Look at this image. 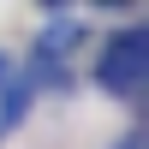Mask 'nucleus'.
<instances>
[{
    "label": "nucleus",
    "mask_w": 149,
    "mask_h": 149,
    "mask_svg": "<svg viewBox=\"0 0 149 149\" xmlns=\"http://www.w3.org/2000/svg\"><path fill=\"white\" fill-rule=\"evenodd\" d=\"M149 72V36L137 30V24H125L119 36H107L102 42V60H95V84H102L107 95H137Z\"/></svg>",
    "instance_id": "1"
},
{
    "label": "nucleus",
    "mask_w": 149,
    "mask_h": 149,
    "mask_svg": "<svg viewBox=\"0 0 149 149\" xmlns=\"http://www.w3.org/2000/svg\"><path fill=\"white\" fill-rule=\"evenodd\" d=\"M36 84H42L36 72H12V78H6V90H0V131H6V125H18V119H24V107H30Z\"/></svg>",
    "instance_id": "2"
},
{
    "label": "nucleus",
    "mask_w": 149,
    "mask_h": 149,
    "mask_svg": "<svg viewBox=\"0 0 149 149\" xmlns=\"http://www.w3.org/2000/svg\"><path fill=\"white\" fill-rule=\"evenodd\" d=\"M119 149H143V143H137V137H125V143H119Z\"/></svg>",
    "instance_id": "3"
}]
</instances>
